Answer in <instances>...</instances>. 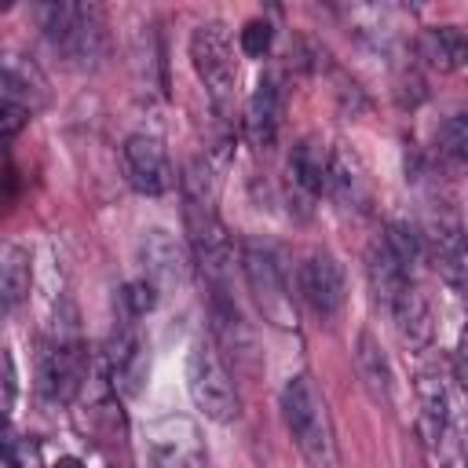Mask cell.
Here are the masks:
<instances>
[{
	"label": "cell",
	"mask_w": 468,
	"mask_h": 468,
	"mask_svg": "<svg viewBox=\"0 0 468 468\" xmlns=\"http://www.w3.org/2000/svg\"><path fill=\"white\" fill-rule=\"evenodd\" d=\"M183 219H186V234L197 263L219 285L223 274L230 271L234 252H230L227 227L216 216V190L208 179V165L201 157H190L183 168Z\"/></svg>",
	"instance_id": "1"
},
{
	"label": "cell",
	"mask_w": 468,
	"mask_h": 468,
	"mask_svg": "<svg viewBox=\"0 0 468 468\" xmlns=\"http://www.w3.org/2000/svg\"><path fill=\"white\" fill-rule=\"evenodd\" d=\"M282 417H285V428L296 439V446L311 468H336V442H333L329 413H325V402H322L311 377L296 373L285 380Z\"/></svg>",
	"instance_id": "2"
},
{
	"label": "cell",
	"mask_w": 468,
	"mask_h": 468,
	"mask_svg": "<svg viewBox=\"0 0 468 468\" xmlns=\"http://www.w3.org/2000/svg\"><path fill=\"white\" fill-rule=\"evenodd\" d=\"M40 29L48 33V40L77 66H99V58L106 55V22L102 11L95 4H40L37 7Z\"/></svg>",
	"instance_id": "3"
},
{
	"label": "cell",
	"mask_w": 468,
	"mask_h": 468,
	"mask_svg": "<svg viewBox=\"0 0 468 468\" xmlns=\"http://www.w3.org/2000/svg\"><path fill=\"white\" fill-rule=\"evenodd\" d=\"M186 391H190V402L216 424H230L241 413L234 377L219 358V351L205 340H194L186 351Z\"/></svg>",
	"instance_id": "4"
},
{
	"label": "cell",
	"mask_w": 468,
	"mask_h": 468,
	"mask_svg": "<svg viewBox=\"0 0 468 468\" xmlns=\"http://www.w3.org/2000/svg\"><path fill=\"white\" fill-rule=\"evenodd\" d=\"M143 446L150 468H208V446L186 413L157 417L143 428Z\"/></svg>",
	"instance_id": "5"
},
{
	"label": "cell",
	"mask_w": 468,
	"mask_h": 468,
	"mask_svg": "<svg viewBox=\"0 0 468 468\" xmlns=\"http://www.w3.org/2000/svg\"><path fill=\"white\" fill-rule=\"evenodd\" d=\"M190 58L194 69L201 77V84L208 88L212 102L223 110L234 99V84H238V58H234V44L223 22H201L190 33Z\"/></svg>",
	"instance_id": "6"
},
{
	"label": "cell",
	"mask_w": 468,
	"mask_h": 468,
	"mask_svg": "<svg viewBox=\"0 0 468 468\" xmlns=\"http://www.w3.org/2000/svg\"><path fill=\"white\" fill-rule=\"evenodd\" d=\"M241 274L249 282V292L256 300V307L263 311L267 322L289 329L296 325V311H292V296L285 289V278H282V267L274 260V252L260 241H241Z\"/></svg>",
	"instance_id": "7"
},
{
	"label": "cell",
	"mask_w": 468,
	"mask_h": 468,
	"mask_svg": "<svg viewBox=\"0 0 468 468\" xmlns=\"http://www.w3.org/2000/svg\"><path fill=\"white\" fill-rule=\"evenodd\" d=\"M208 318H212V336H216L219 351L234 362V369L256 373V340H252V329H249V322L241 318L238 303L227 296L223 285H216L212 296H208Z\"/></svg>",
	"instance_id": "8"
},
{
	"label": "cell",
	"mask_w": 468,
	"mask_h": 468,
	"mask_svg": "<svg viewBox=\"0 0 468 468\" xmlns=\"http://www.w3.org/2000/svg\"><path fill=\"white\" fill-rule=\"evenodd\" d=\"M121 161H124V176L132 183V190L157 197L165 190H172V165L168 154L161 146L157 135H128L121 146Z\"/></svg>",
	"instance_id": "9"
},
{
	"label": "cell",
	"mask_w": 468,
	"mask_h": 468,
	"mask_svg": "<svg viewBox=\"0 0 468 468\" xmlns=\"http://www.w3.org/2000/svg\"><path fill=\"white\" fill-rule=\"evenodd\" d=\"M300 292L303 300L311 303V311L318 318H336L344 300H347V289H344V267L329 256V252H311L303 263H300Z\"/></svg>",
	"instance_id": "10"
},
{
	"label": "cell",
	"mask_w": 468,
	"mask_h": 468,
	"mask_svg": "<svg viewBox=\"0 0 468 468\" xmlns=\"http://www.w3.org/2000/svg\"><path fill=\"white\" fill-rule=\"evenodd\" d=\"M139 256H143V267H146V282L154 289L186 285V278H190V252H186V245L176 234H168L161 227L146 230L143 241H139Z\"/></svg>",
	"instance_id": "11"
},
{
	"label": "cell",
	"mask_w": 468,
	"mask_h": 468,
	"mask_svg": "<svg viewBox=\"0 0 468 468\" xmlns=\"http://www.w3.org/2000/svg\"><path fill=\"white\" fill-rule=\"evenodd\" d=\"M106 358H110V380L117 391L124 395H135L143 377H146V355H143V344H139V333H135V322L132 318H121V325L113 329L110 336V347H106Z\"/></svg>",
	"instance_id": "12"
},
{
	"label": "cell",
	"mask_w": 468,
	"mask_h": 468,
	"mask_svg": "<svg viewBox=\"0 0 468 468\" xmlns=\"http://www.w3.org/2000/svg\"><path fill=\"white\" fill-rule=\"evenodd\" d=\"M278 113H282V99H278V84L274 77H260V84L249 95L245 106V135L252 146L267 150L278 135Z\"/></svg>",
	"instance_id": "13"
},
{
	"label": "cell",
	"mask_w": 468,
	"mask_h": 468,
	"mask_svg": "<svg viewBox=\"0 0 468 468\" xmlns=\"http://www.w3.org/2000/svg\"><path fill=\"white\" fill-rule=\"evenodd\" d=\"M366 274H369V289H373V296H377V303H380L384 311H388V307L402 296V289L413 282V274L391 256V249L384 245V238H377V241L369 245Z\"/></svg>",
	"instance_id": "14"
},
{
	"label": "cell",
	"mask_w": 468,
	"mask_h": 468,
	"mask_svg": "<svg viewBox=\"0 0 468 468\" xmlns=\"http://www.w3.org/2000/svg\"><path fill=\"white\" fill-rule=\"evenodd\" d=\"M388 314H391L399 336H402L410 347H424V344L431 340V311H428V303H424L417 282H410V285L402 289V296L388 307Z\"/></svg>",
	"instance_id": "15"
},
{
	"label": "cell",
	"mask_w": 468,
	"mask_h": 468,
	"mask_svg": "<svg viewBox=\"0 0 468 468\" xmlns=\"http://www.w3.org/2000/svg\"><path fill=\"white\" fill-rule=\"evenodd\" d=\"M417 51L431 69L450 73V69H461L464 55H468V40L457 26H431L417 37Z\"/></svg>",
	"instance_id": "16"
},
{
	"label": "cell",
	"mask_w": 468,
	"mask_h": 468,
	"mask_svg": "<svg viewBox=\"0 0 468 468\" xmlns=\"http://www.w3.org/2000/svg\"><path fill=\"white\" fill-rule=\"evenodd\" d=\"M417 395H420V413H417V431L428 446H435L446 435V420H450V399L439 377L424 373L417 380Z\"/></svg>",
	"instance_id": "17"
},
{
	"label": "cell",
	"mask_w": 468,
	"mask_h": 468,
	"mask_svg": "<svg viewBox=\"0 0 468 468\" xmlns=\"http://www.w3.org/2000/svg\"><path fill=\"white\" fill-rule=\"evenodd\" d=\"M289 183L307 197H318L329 186V154L318 143H300L289 157Z\"/></svg>",
	"instance_id": "18"
},
{
	"label": "cell",
	"mask_w": 468,
	"mask_h": 468,
	"mask_svg": "<svg viewBox=\"0 0 468 468\" xmlns=\"http://www.w3.org/2000/svg\"><path fill=\"white\" fill-rule=\"evenodd\" d=\"M29 296V252L18 241H0V303L18 307Z\"/></svg>",
	"instance_id": "19"
},
{
	"label": "cell",
	"mask_w": 468,
	"mask_h": 468,
	"mask_svg": "<svg viewBox=\"0 0 468 468\" xmlns=\"http://www.w3.org/2000/svg\"><path fill=\"white\" fill-rule=\"evenodd\" d=\"M355 362H358V373H362V384L369 388V395L388 402V395H391V366H388L380 344L373 340V333H358Z\"/></svg>",
	"instance_id": "20"
},
{
	"label": "cell",
	"mask_w": 468,
	"mask_h": 468,
	"mask_svg": "<svg viewBox=\"0 0 468 468\" xmlns=\"http://www.w3.org/2000/svg\"><path fill=\"white\" fill-rule=\"evenodd\" d=\"M435 263H439V274L461 289L464 282V241H461V227L450 223V227H439L435 234Z\"/></svg>",
	"instance_id": "21"
},
{
	"label": "cell",
	"mask_w": 468,
	"mask_h": 468,
	"mask_svg": "<svg viewBox=\"0 0 468 468\" xmlns=\"http://www.w3.org/2000/svg\"><path fill=\"white\" fill-rule=\"evenodd\" d=\"M154 303H157V289L146 278H135V282H128L121 289V307H124V318H132V322L143 318V314H150Z\"/></svg>",
	"instance_id": "22"
},
{
	"label": "cell",
	"mask_w": 468,
	"mask_h": 468,
	"mask_svg": "<svg viewBox=\"0 0 468 468\" xmlns=\"http://www.w3.org/2000/svg\"><path fill=\"white\" fill-rule=\"evenodd\" d=\"M439 150H442L453 165L464 161V150H468V121H464L461 113L442 124V132H439Z\"/></svg>",
	"instance_id": "23"
},
{
	"label": "cell",
	"mask_w": 468,
	"mask_h": 468,
	"mask_svg": "<svg viewBox=\"0 0 468 468\" xmlns=\"http://www.w3.org/2000/svg\"><path fill=\"white\" fill-rule=\"evenodd\" d=\"M271 40H274V29H271V22H263V18H252V22L241 29V51L252 55V58H263V55L271 51Z\"/></svg>",
	"instance_id": "24"
},
{
	"label": "cell",
	"mask_w": 468,
	"mask_h": 468,
	"mask_svg": "<svg viewBox=\"0 0 468 468\" xmlns=\"http://www.w3.org/2000/svg\"><path fill=\"white\" fill-rule=\"evenodd\" d=\"M26 124H29V106H22L15 99H0V143L15 139Z\"/></svg>",
	"instance_id": "25"
},
{
	"label": "cell",
	"mask_w": 468,
	"mask_h": 468,
	"mask_svg": "<svg viewBox=\"0 0 468 468\" xmlns=\"http://www.w3.org/2000/svg\"><path fill=\"white\" fill-rule=\"evenodd\" d=\"M15 402V366H11V355L0 347V410L7 413Z\"/></svg>",
	"instance_id": "26"
},
{
	"label": "cell",
	"mask_w": 468,
	"mask_h": 468,
	"mask_svg": "<svg viewBox=\"0 0 468 468\" xmlns=\"http://www.w3.org/2000/svg\"><path fill=\"white\" fill-rule=\"evenodd\" d=\"M0 453H15V431H11V420L4 410H0Z\"/></svg>",
	"instance_id": "27"
},
{
	"label": "cell",
	"mask_w": 468,
	"mask_h": 468,
	"mask_svg": "<svg viewBox=\"0 0 468 468\" xmlns=\"http://www.w3.org/2000/svg\"><path fill=\"white\" fill-rule=\"evenodd\" d=\"M51 468H84V461L80 457H58Z\"/></svg>",
	"instance_id": "28"
},
{
	"label": "cell",
	"mask_w": 468,
	"mask_h": 468,
	"mask_svg": "<svg viewBox=\"0 0 468 468\" xmlns=\"http://www.w3.org/2000/svg\"><path fill=\"white\" fill-rule=\"evenodd\" d=\"M0 468H18V457L15 453H0Z\"/></svg>",
	"instance_id": "29"
}]
</instances>
